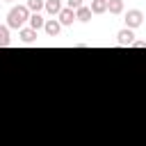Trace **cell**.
<instances>
[{
  "instance_id": "7",
  "label": "cell",
  "mask_w": 146,
  "mask_h": 146,
  "mask_svg": "<svg viewBox=\"0 0 146 146\" xmlns=\"http://www.w3.org/2000/svg\"><path fill=\"white\" fill-rule=\"evenodd\" d=\"M43 9L50 14V16H57L62 11V0H43Z\"/></svg>"
},
{
  "instance_id": "17",
  "label": "cell",
  "mask_w": 146,
  "mask_h": 146,
  "mask_svg": "<svg viewBox=\"0 0 146 146\" xmlns=\"http://www.w3.org/2000/svg\"><path fill=\"white\" fill-rule=\"evenodd\" d=\"M103 2H107V0H103Z\"/></svg>"
},
{
  "instance_id": "12",
  "label": "cell",
  "mask_w": 146,
  "mask_h": 146,
  "mask_svg": "<svg viewBox=\"0 0 146 146\" xmlns=\"http://www.w3.org/2000/svg\"><path fill=\"white\" fill-rule=\"evenodd\" d=\"M25 7H27V11H30V14H39V11L43 9V0H27V2H25Z\"/></svg>"
},
{
  "instance_id": "1",
  "label": "cell",
  "mask_w": 146,
  "mask_h": 146,
  "mask_svg": "<svg viewBox=\"0 0 146 146\" xmlns=\"http://www.w3.org/2000/svg\"><path fill=\"white\" fill-rule=\"evenodd\" d=\"M27 18H30V11H27L25 5L11 7L9 14H7V27H9V30H11V27H14V30H21V27H25Z\"/></svg>"
},
{
  "instance_id": "5",
  "label": "cell",
  "mask_w": 146,
  "mask_h": 146,
  "mask_svg": "<svg viewBox=\"0 0 146 146\" xmlns=\"http://www.w3.org/2000/svg\"><path fill=\"white\" fill-rule=\"evenodd\" d=\"M43 30H46V34H48V36H57V34H59V30H62V25L57 23V18H48V21L43 23Z\"/></svg>"
},
{
  "instance_id": "13",
  "label": "cell",
  "mask_w": 146,
  "mask_h": 146,
  "mask_svg": "<svg viewBox=\"0 0 146 146\" xmlns=\"http://www.w3.org/2000/svg\"><path fill=\"white\" fill-rule=\"evenodd\" d=\"M7 46H9V27L0 25V48H7Z\"/></svg>"
},
{
  "instance_id": "4",
  "label": "cell",
  "mask_w": 146,
  "mask_h": 146,
  "mask_svg": "<svg viewBox=\"0 0 146 146\" xmlns=\"http://www.w3.org/2000/svg\"><path fill=\"white\" fill-rule=\"evenodd\" d=\"M57 16H59V18H57L59 25H73V21H75V11L68 9V7H62V11H59Z\"/></svg>"
},
{
  "instance_id": "2",
  "label": "cell",
  "mask_w": 146,
  "mask_h": 146,
  "mask_svg": "<svg viewBox=\"0 0 146 146\" xmlns=\"http://www.w3.org/2000/svg\"><path fill=\"white\" fill-rule=\"evenodd\" d=\"M141 23H144V11L141 9H128V14H125V27L128 30H135Z\"/></svg>"
},
{
  "instance_id": "9",
  "label": "cell",
  "mask_w": 146,
  "mask_h": 146,
  "mask_svg": "<svg viewBox=\"0 0 146 146\" xmlns=\"http://www.w3.org/2000/svg\"><path fill=\"white\" fill-rule=\"evenodd\" d=\"M75 21H80V23H89L91 21V11H89V7H80V9H75Z\"/></svg>"
},
{
  "instance_id": "14",
  "label": "cell",
  "mask_w": 146,
  "mask_h": 146,
  "mask_svg": "<svg viewBox=\"0 0 146 146\" xmlns=\"http://www.w3.org/2000/svg\"><path fill=\"white\" fill-rule=\"evenodd\" d=\"M82 5H84L82 0H68V9H73V11H75V9H80Z\"/></svg>"
},
{
  "instance_id": "11",
  "label": "cell",
  "mask_w": 146,
  "mask_h": 146,
  "mask_svg": "<svg viewBox=\"0 0 146 146\" xmlns=\"http://www.w3.org/2000/svg\"><path fill=\"white\" fill-rule=\"evenodd\" d=\"M107 11L110 14H123V0H107Z\"/></svg>"
},
{
  "instance_id": "15",
  "label": "cell",
  "mask_w": 146,
  "mask_h": 146,
  "mask_svg": "<svg viewBox=\"0 0 146 146\" xmlns=\"http://www.w3.org/2000/svg\"><path fill=\"white\" fill-rule=\"evenodd\" d=\"M132 46H135V48H144V46H146V41H132Z\"/></svg>"
},
{
  "instance_id": "16",
  "label": "cell",
  "mask_w": 146,
  "mask_h": 146,
  "mask_svg": "<svg viewBox=\"0 0 146 146\" xmlns=\"http://www.w3.org/2000/svg\"><path fill=\"white\" fill-rule=\"evenodd\" d=\"M0 2H2V0H0ZM5 2H14V0H5Z\"/></svg>"
},
{
  "instance_id": "18",
  "label": "cell",
  "mask_w": 146,
  "mask_h": 146,
  "mask_svg": "<svg viewBox=\"0 0 146 146\" xmlns=\"http://www.w3.org/2000/svg\"><path fill=\"white\" fill-rule=\"evenodd\" d=\"M0 5H2V2H0Z\"/></svg>"
},
{
  "instance_id": "3",
  "label": "cell",
  "mask_w": 146,
  "mask_h": 146,
  "mask_svg": "<svg viewBox=\"0 0 146 146\" xmlns=\"http://www.w3.org/2000/svg\"><path fill=\"white\" fill-rule=\"evenodd\" d=\"M132 41H135V32H132V30L123 27V30L116 32V43H119V46H132Z\"/></svg>"
},
{
  "instance_id": "6",
  "label": "cell",
  "mask_w": 146,
  "mask_h": 146,
  "mask_svg": "<svg viewBox=\"0 0 146 146\" xmlns=\"http://www.w3.org/2000/svg\"><path fill=\"white\" fill-rule=\"evenodd\" d=\"M18 36H21L23 43H34V41H36V32H34L32 27H21V30H18Z\"/></svg>"
},
{
  "instance_id": "8",
  "label": "cell",
  "mask_w": 146,
  "mask_h": 146,
  "mask_svg": "<svg viewBox=\"0 0 146 146\" xmlns=\"http://www.w3.org/2000/svg\"><path fill=\"white\" fill-rule=\"evenodd\" d=\"M27 23H30V27H32L34 32H39V30H43V23H46V18H43L41 14H30Z\"/></svg>"
},
{
  "instance_id": "10",
  "label": "cell",
  "mask_w": 146,
  "mask_h": 146,
  "mask_svg": "<svg viewBox=\"0 0 146 146\" xmlns=\"http://www.w3.org/2000/svg\"><path fill=\"white\" fill-rule=\"evenodd\" d=\"M89 11H91V14H105V11H107V2H103V0H91Z\"/></svg>"
}]
</instances>
